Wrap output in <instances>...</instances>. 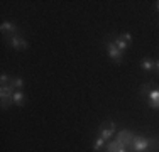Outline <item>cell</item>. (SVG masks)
Instances as JSON below:
<instances>
[{
    "instance_id": "1",
    "label": "cell",
    "mask_w": 159,
    "mask_h": 152,
    "mask_svg": "<svg viewBox=\"0 0 159 152\" xmlns=\"http://www.w3.org/2000/svg\"><path fill=\"white\" fill-rule=\"evenodd\" d=\"M130 149L132 152H149V139L144 135H134Z\"/></svg>"
},
{
    "instance_id": "2",
    "label": "cell",
    "mask_w": 159,
    "mask_h": 152,
    "mask_svg": "<svg viewBox=\"0 0 159 152\" xmlns=\"http://www.w3.org/2000/svg\"><path fill=\"white\" fill-rule=\"evenodd\" d=\"M105 47H107V52H108V56L112 58L113 63H122V54L124 52L117 47L113 41H107V42H105Z\"/></svg>"
},
{
    "instance_id": "3",
    "label": "cell",
    "mask_w": 159,
    "mask_h": 152,
    "mask_svg": "<svg viewBox=\"0 0 159 152\" xmlns=\"http://www.w3.org/2000/svg\"><path fill=\"white\" fill-rule=\"evenodd\" d=\"M115 134V122H103L98 128V137L102 139H110V137Z\"/></svg>"
},
{
    "instance_id": "4",
    "label": "cell",
    "mask_w": 159,
    "mask_h": 152,
    "mask_svg": "<svg viewBox=\"0 0 159 152\" xmlns=\"http://www.w3.org/2000/svg\"><path fill=\"white\" fill-rule=\"evenodd\" d=\"M9 44H10V47L19 49V51H22V49H27V47H29L27 41H25L24 37H19V36H12V37H9Z\"/></svg>"
},
{
    "instance_id": "5",
    "label": "cell",
    "mask_w": 159,
    "mask_h": 152,
    "mask_svg": "<svg viewBox=\"0 0 159 152\" xmlns=\"http://www.w3.org/2000/svg\"><path fill=\"white\" fill-rule=\"evenodd\" d=\"M134 135H135L134 132H130V130H127V128H125V130H120L119 134H117V139H119L125 147H130L132 140H134Z\"/></svg>"
},
{
    "instance_id": "6",
    "label": "cell",
    "mask_w": 159,
    "mask_h": 152,
    "mask_svg": "<svg viewBox=\"0 0 159 152\" xmlns=\"http://www.w3.org/2000/svg\"><path fill=\"white\" fill-rule=\"evenodd\" d=\"M147 105L154 110H159V90H152L147 96Z\"/></svg>"
},
{
    "instance_id": "7",
    "label": "cell",
    "mask_w": 159,
    "mask_h": 152,
    "mask_svg": "<svg viewBox=\"0 0 159 152\" xmlns=\"http://www.w3.org/2000/svg\"><path fill=\"white\" fill-rule=\"evenodd\" d=\"M0 30H2L3 36H9V34H16L17 32V25L14 24V22H3L2 25H0Z\"/></svg>"
},
{
    "instance_id": "8",
    "label": "cell",
    "mask_w": 159,
    "mask_h": 152,
    "mask_svg": "<svg viewBox=\"0 0 159 152\" xmlns=\"http://www.w3.org/2000/svg\"><path fill=\"white\" fill-rule=\"evenodd\" d=\"M120 147H125V145H124L119 139H115L113 142H108L107 145H105V149H107V152H119Z\"/></svg>"
},
{
    "instance_id": "9",
    "label": "cell",
    "mask_w": 159,
    "mask_h": 152,
    "mask_svg": "<svg viewBox=\"0 0 159 152\" xmlns=\"http://www.w3.org/2000/svg\"><path fill=\"white\" fill-rule=\"evenodd\" d=\"M12 100H14V103H16V105L22 106V105H25L27 98H25V95L22 93V91H16V93H14V96H12Z\"/></svg>"
},
{
    "instance_id": "10",
    "label": "cell",
    "mask_w": 159,
    "mask_h": 152,
    "mask_svg": "<svg viewBox=\"0 0 159 152\" xmlns=\"http://www.w3.org/2000/svg\"><path fill=\"white\" fill-rule=\"evenodd\" d=\"M141 68L146 73H149V71H152L154 68H156V63H154L152 59H142L141 61Z\"/></svg>"
},
{
    "instance_id": "11",
    "label": "cell",
    "mask_w": 159,
    "mask_h": 152,
    "mask_svg": "<svg viewBox=\"0 0 159 152\" xmlns=\"http://www.w3.org/2000/svg\"><path fill=\"white\" fill-rule=\"evenodd\" d=\"M149 139V152H159V139L157 137H147Z\"/></svg>"
},
{
    "instance_id": "12",
    "label": "cell",
    "mask_w": 159,
    "mask_h": 152,
    "mask_svg": "<svg viewBox=\"0 0 159 152\" xmlns=\"http://www.w3.org/2000/svg\"><path fill=\"white\" fill-rule=\"evenodd\" d=\"M105 142H107L105 139H102V137H97L95 142H93V150H95V152H100L102 149H105Z\"/></svg>"
},
{
    "instance_id": "13",
    "label": "cell",
    "mask_w": 159,
    "mask_h": 152,
    "mask_svg": "<svg viewBox=\"0 0 159 152\" xmlns=\"http://www.w3.org/2000/svg\"><path fill=\"white\" fill-rule=\"evenodd\" d=\"M113 42H115V46H117V47H119L122 52H124V51H125V49L129 47V42H125V41H124L120 36H117L115 39H113Z\"/></svg>"
},
{
    "instance_id": "14",
    "label": "cell",
    "mask_w": 159,
    "mask_h": 152,
    "mask_svg": "<svg viewBox=\"0 0 159 152\" xmlns=\"http://www.w3.org/2000/svg\"><path fill=\"white\" fill-rule=\"evenodd\" d=\"M9 85H12L14 88H17L19 91H20V88L24 86V79H22V78H12V79H10Z\"/></svg>"
},
{
    "instance_id": "15",
    "label": "cell",
    "mask_w": 159,
    "mask_h": 152,
    "mask_svg": "<svg viewBox=\"0 0 159 152\" xmlns=\"http://www.w3.org/2000/svg\"><path fill=\"white\" fill-rule=\"evenodd\" d=\"M151 85H152V83H144V85L141 86V95H142V96H144V95H146V96H149V93H151Z\"/></svg>"
},
{
    "instance_id": "16",
    "label": "cell",
    "mask_w": 159,
    "mask_h": 152,
    "mask_svg": "<svg viewBox=\"0 0 159 152\" xmlns=\"http://www.w3.org/2000/svg\"><path fill=\"white\" fill-rule=\"evenodd\" d=\"M12 103H14V100H12V98H2V108H3V110H5V108H9V106L12 105Z\"/></svg>"
},
{
    "instance_id": "17",
    "label": "cell",
    "mask_w": 159,
    "mask_h": 152,
    "mask_svg": "<svg viewBox=\"0 0 159 152\" xmlns=\"http://www.w3.org/2000/svg\"><path fill=\"white\" fill-rule=\"evenodd\" d=\"M10 79H12V78H9V76L3 73L2 76H0V83H2V86H7V85L10 83Z\"/></svg>"
},
{
    "instance_id": "18",
    "label": "cell",
    "mask_w": 159,
    "mask_h": 152,
    "mask_svg": "<svg viewBox=\"0 0 159 152\" xmlns=\"http://www.w3.org/2000/svg\"><path fill=\"white\" fill-rule=\"evenodd\" d=\"M120 37H122L125 42H129V44L132 42V34H129V32H122V34H120Z\"/></svg>"
},
{
    "instance_id": "19",
    "label": "cell",
    "mask_w": 159,
    "mask_h": 152,
    "mask_svg": "<svg viewBox=\"0 0 159 152\" xmlns=\"http://www.w3.org/2000/svg\"><path fill=\"white\" fill-rule=\"evenodd\" d=\"M119 152H129V150H127V147H120Z\"/></svg>"
},
{
    "instance_id": "20",
    "label": "cell",
    "mask_w": 159,
    "mask_h": 152,
    "mask_svg": "<svg viewBox=\"0 0 159 152\" xmlns=\"http://www.w3.org/2000/svg\"><path fill=\"white\" fill-rule=\"evenodd\" d=\"M156 71L159 73V61H156Z\"/></svg>"
},
{
    "instance_id": "21",
    "label": "cell",
    "mask_w": 159,
    "mask_h": 152,
    "mask_svg": "<svg viewBox=\"0 0 159 152\" xmlns=\"http://www.w3.org/2000/svg\"><path fill=\"white\" fill-rule=\"evenodd\" d=\"M156 9L159 10V0H157V2H156Z\"/></svg>"
}]
</instances>
